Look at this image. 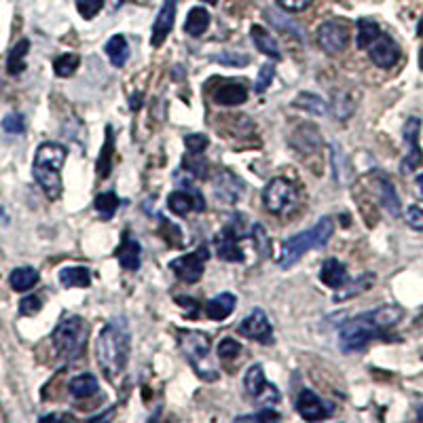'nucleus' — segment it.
Instances as JSON below:
<instances>
[{
  "mask_svg": "<svg viewBox=\"0 0 423 423\" xmlns=\"http://www.w3.org/2000/svg\"><path fill=\"white\" fill-rule=\"evenodd\" d=\"M402 315H404V309L400 305H383V307L355 315L353 320L345 322L339 330L341 349L347 353L364 349L370 341L385 336L387 330L393 328L402 320Z\"/></svg>",
  "mask_w": 423,
  "mask_h": 423,
  "instance_id": "1",
  "label": "nucleus"
},
{
  "mask_svg": "<svg viewBox=\"0 0 423 423\" xmlns=\"http://www.w3.org/2000/svg\"><path fill=\"white\" fill-rule=\"evenodd\" d=\"M294 106L305 111V113H309V115H326V102L320 96L309 94V91L298 94L296 100H294Z\"/></svg>",
  "mask_w": 423,
  "mask_h": 423,
  "instance_id": "34",
  "label": "nucleus"
},
{
  "mask_svg": "<svg viewBox=\"0 0 423 423\" xmlns=\"http://www.w3.org/2000/svg\"><path fill=\"white\" fill-rule=\"evenodd\" d=\"M417 187H419V191H421V195H423V174L417 176Z\"/></svg>",
  "mask_w": 423,
  "mask_h": 423,
  "instance_id": "49",
  "label": "nucleus"
},
{
  "mask_svg": "<svg viewBox=\"0 0 423 423\" xmlns=\"http://www.w3.org/2000/svg\"><path fill=\"white\" fill-rule=\"evenodd\" d=\"M250 34H252V41H254V45L258 47V51H263L265 56H269V58H273V60H282L279 45H277L275 37H273L269 30H265L263 26H252Z\"/></svg>",
  "mask_w": 423,
  "mask_h": 423,
  "instance_id": "24",
  "label": "nucleus"
},
{
  "mask_svg": "<svg viewBox=\"0 0 423 423\" xmlns=\"http://www.w3.org/2000/svg\"><path fill=\"white\" fill-rule=\"evenodd\" d=\"M68 389H70L72 398L83 400V398H91V396H96L98 389H100V383H98V379H96L91 372H83V374L72 377Z\"/></svg>",
  "mask_w": 423,
  "mask_h": 423,
  "instance_id": "25",
  "label": "nucleus"
},
{
  "mask_svg": "<svg viewBox=\"0 0 423 423\" xmlns=\"http://www.w3.org/2000/svg\"><path fill=\"white\" fill-rule=\"evenodd\" d=\"M235 305H237L235 294H231V292H220V294H216L212 301H208V305H206V315H208L210 320H214V322H220V320L229 317V315L235 311Z\"/></svg>",
  "mask_w": 423,
  "mask_h": 423,
  "instance_id": "22",
  "label": "nucleus"
},
{
  "mask_svg": "<svg viewBox=\"0 0 423 423\" xmlns=\"http://www.w3.org/2000/svg\"><path fill=\"white\" fill-rule=\"evenodd\" d=\"M208 26H210V13L203 7H195V9L189 11V18L184 22V32L189 37L199 39L208 30Z\"/></svg>",
  "mask_w": 423,
  "mask_h": 423,
  "instance_id": "30",
  "label": "nucleus"
},
{
  "mask_svg": "<svg viewBox=\"0 0 423 423\" xmlns=\"http://www.w3.org/2000/svg\"><path fill=\"white\" fill-rule=\"evenodd\" d=\"M130 349H132V336H130V326L125 317H115L111 320L96 343V355L98 364L108 381H117L130 360Z\"/></svg>",
  "mask_w": 423,
  "mask_h": 423,
  "instance_id": "2",
  "label": "nucleus"
},
{
  "mask_svg": "<svg viewBox=\"0 0 423 423\" xmlns=\"http://www.w3.org/2000/svg\"><path fill=\"white\" fill-rule=\"evenodd\" d=\"M41 307H43V301H41L39 296L30 294V296L22 298V303H20V313H22V315H34V313L41 311Z\"/></svg>",
  "mask_w": 423,
  "mask_h": 423,
  "instance_id": "45",
  "label": "nucleus"
},
{
  "mask_svg": "<svg viewBox=\"0 0 423 423\" xmlns=\"http://www.w3.org/2000/svg\"><path fill=\"white\" fill-rule=\"evenodd\" d=\"M108 3H111V9H117L121 5V0H108Z\"/></svg>",
  "mask_w": 423,
  "mask_h": 423,
  "instance_id": "50",
  "label": "nucleus"
},
{
  "mask_svg": "<svg viewBox=\"0 0 423 423\" xmlns=\"http://www.w3.org/2000/svg\"><path fill=\"white\" fill-rule=\"evenodd\" d=\"M66 146L58 142H43L37 149L32 174L49 199H58L62 195V168L66 163Z\"/></svg>",
  "mask_w": 423,
  "mask_h": 423,
  "instance_id": "3",
  "label": "nucleus"
},
{
  "mask_svg": "<svg viewBox=\"0 0 423 423\" xmlns=\"http://www.w3.org/2000/svg\"><path fill=\"white\" fill-rule=\"evenodd\" d=\"M296 410L305 421H322V419H326L330 415V408H326V404L311 389H301L298 391Z\"/></svg>",
  "mask_w": 423,
  "mask_h": 423,
  "instance_id": "16",
  "label": "nucleus"
},
{
  "mask_svg": "<svg viewBox=\"0 0 423 423\" xmlns=\"http://www.w3.org/2000/svg\"><path fill=\"white\" fill-rule=\"evenodd\" d=\"M201 3H208V5H218V0H201Z\"/></svg>",
  "mask_w": 423,
  "mask_h": 423,
  "instance_id": "53",
  "label": "nucleus"
},
{
  "mask_svg": "<svg viewBox=\"0 0 423 423\" xmlns=\"http://www.w3.org/2000/svg\"><path fill=\"white\" fill-rule=\"evenodd\" d=\"M244 387H246V393L250 398H254L256 402H260L263 406H275L279 400H282V393L275 385H271L265 377V370L260 364H254L248 368L246 377H244Z\"/></svg>",
  "mask_w": 423,
  "mask_h": 423,
  "instance_id": "7",
  "label": "nucleus"
},
{
  "mask_svg": "<svg viewBox=\"0 0 423 423\" xmlns=\"http://www.w3.org/2000/svg\"><path fill=\"white\" fill-rule=\"evenodd\" d=\"M28 51H30V41H28V39H22V41L9 51V58H7V70H9V75H20V72H24Z\"/></svg>",
  "mask_w": 423,
  "mask_h": 423,
  "instance_id": "31",
  "label": "nucleus"
},
{
  "mask_svg": "<svg viewBox=\"0 0 423 423\" xmlns=\"http://www.w3.org/2000/svg\"><path fill=\"white\" fill-rule=\"evenodd\" d=\"M368 56L372 64H377L379 68H391L400 60V47L389 34L381 32L379 39L368 47Z\"/></svg>",
  "mask_w": 423,
  "mask_h": 423,
  "instance_id": "13",
  "label": "nucleus"
},
{
  "mask_svg": "<svg viewBox=\"0 0 423 423\" xmlns=\"http://www.w3.org/2000/svg\"><path fill=\"white\" fill-rule=\"evenodd\" d=\"M419 130H421V119L419 117H410L404 123L402 134H404V142L408 146V153L400 161V172L402 174H410V172H415L423 163V151L419 146Z\"/></svg>",
  "mask_w": 423,
  "mask_h": 423,
  "instance_id": "11",
  "label": "nucleus"
},
{
  "mask_svg": "<svg viewBox=\"0 0 423 423\" xmlns=\"http://www.w3.org/2000/svg\"><path fill=\"white\" fill-rule=\"evenodd\" d=\"M39 277H41V275H39V271H37L34 267H18V269L11 271V275H9V284H11L13 290H18V292H26V290H30V288L37 286Z\"/></svg>",
  "mask_w": 423,
  "mask_h": 423,
  "instance_id": "29",
  "label": "nucleus"
},
{
  "mask_svg": "<svg viewBox=\"0 0 423 423\" xmlns=\"http://www.w3.org/2000/svg\"><path fill=\"white\" fill-rule=\"evenodd\" d=\"M117 258H119V263H121V267L125 271H138L140 269L142 248L134 237H130V233L123 235V241H121V246L117 250Z\"/></svg>",
  "mask_w": 423,
  "mask_h": 423,
  "instance_id": "20",
  "label": "nucleus"
},
{
  "mask_svg": "<svg viewBox=\"0 0 423 423\" xmlns=\"http://www.w3.org/2000/svg\"><path fill=\"white\" fill-rule=\"evenodd\" d=\"M106 56L113 62L115 68H123L130 60V45L127 39L123 34H115L108 43H106Z\"/></svg>",
  "mask_w": 423,
  "mask_h": 423,
  "instance_id": "27",
  "label": "nucleus"
},
{
  "mask_svg": "<svg viewBox=\"0 0 423 423\" xmlns=\"http://www.w3.org/2000/svg\"><path fill=\"white\" fill-rule=\"evenodd\" d=\"M214 60L218 64H225V66H246V64H250V58L248 56H239V53H222V56H216Z\"/></svg>",
  "mask_w": 423,
  "mask_h": 423,
  "instance_id": "47",
  "label": "nucleus"
},
{
  "mask_svg": "<svg viewBox=\"0 0 423 423\" xmlns=\"http://www.w3.org/2000/svg\"><path fill=\"white\" fill-rule=\"evenodd\" d=\"M419 68L423 70V47H421V51H419Z\"/></svg>",
  "mask_w": 423,
  "mask_h": 423,
  "instance_id": "51",
  "label": "nucleus"
},
{
  "mask_svg": "<svg viewBox=\"0 0 423 423\" xmlns=\"http://www.w3.org/2000/svg\"><path fill=\"white\" fill-rule=\"evenodd\" d=\"M104 5H106V0H77V11L85 20H91L104 9Z\"/></svg>",
  "mask_w": 423,
  "mask_h": 423,
  "instance_id": "37",
  "label": "nucleus"
},
{
  "mask_svg": "<svg viewBox=\"0 0 423 423\" xmlns=\"http://www.w3.org/2000/svg\"><path fill=\"white\" fill-rule=\"evenodd\" d=\"M214 195H216L218 201L233 206L244 195V182L233 172L225 170L214 178Z\"/></svg>",
  "mask_w": 423,
  "mask_h": 423,
  "instance_id": "15",
  "label": "nucleus"
},
{
  "mask_svg": "<svg viewBox=\"0 0 423 423\" xmlns=\"http://www.w3.org/2000/svg\"><path fill=\"white\" fill-rule=\"evenodd\" d=\"M113 153H115V134L113 127H106V140H104V149L102 155L98 159V176L100 178H108L111 176V165H113Z\"/></svg>",
  "mask_w": 423,
  "mask_h": 423,
  "instance_id": "33",
  "label": "nucleus"
},
{
  "mask_svg": "<svg viewBox=\"0 0 423 423\" xmlns=\"http://www.w3.org/2000/svg\"><path fill=\"white\" fill-rule=\"evenodd\" d=\"M263 203L271 214H284L294 203V187L286 178H273L263 191Z\"/></svg>",
  "mask_w": 423,
  "mask_h": 423,
  "instance_id": "9",
  "label": "nucleus"
},
{
  "mask_svg": "<svg viewBox=\"0 0 423 423\" xmlns=\"http://www.w3.org/2000/svg\"><path fill=\"white\" fill-rule=\"evenodd\" d=\"M381 34V28L377 22L368 20V18H362L358 22V49H368Z\"/></svg>",
  "mask_w": 423,
  "mask_h": 423,
  "instance_id": "32",
  "label": "nucleus"
},
{
  "mask_svg": "<svg viewBox=\"0 0 423 423\" xmlns=\"http://www.w3.org/2000/svg\"><path fill=\"white\" fill-rule=\"evenodd\" d=\"M53 347L56 351L64 358V360H79L87 347V339H89V324L79 317V315H72V317H66L62 320L53 334Z\"/></svg>",
  "mask_w": 423,
  "mask_h": 423,
  "instance_id": "6",
  "label": "nucleus"
},
{
  "mask_svg": "<svg viewBox=\"0 0 423 423\" xmlns=\"http://www.w3.org/2000/svg\"><path fill=\"white\" fill-rule=\"evenodd\" d=\"M417 32H419V34H421V37H423V20H421V22H419V28H417Z\"/></svg>",
  "mask_w": 423,
  "mask_h": 423,
  "instance_id": "52",
  "label": "nucleus"
},
{
  "mask_svg": "<svg viewBox=\"0 0 423 423\" xmlns=\"http://www.w3.org/2000/svg\"><path fill=\"white\" fill-rule=\"evenodd\" d=\"M279 419V412L271 406H263L260 412H254V415H241V417H235V421H277Z\"/></svg>",
  "mask_w": 423,
  "mask_h": 423,
  "instance_id": "43",
  "label": "nucleus"
},
{
  "mask_svg": "<svg viewBox=\"0 0 423 423\" xmlns=\"http://www.w3.org/2000/svg\"><path fill=\"white\" fill-rule=\"evenodd\" d=\"M168 208H170L174 214L184 216V214H189L191 210L203 212V210H206V203H203V197H201L197 191L178 189V191H174V193L168 197Z\"/></svg>",
  "mask_w": 423,
  "mask_h": 423,
  "instance_id": "17",
  "label": "nucleus"
},
{
  "mask_svg": "<svg viewBox=\"0 0 423 423\" xmlns=\"http://www.w3.org/2000/svg\"><path fill=\"white\" fill-rule=\"evenodd\" d=\"M320 279L328 286V288H334V290H341L347 286L349 282V275H347V269L343 263H339L336 258H326L322 269H320Z\"/></svg>",
  "mask_w": 423,
  "mask_h": 423,
  "instance_id": "21",
  "label": "nucleus"
},
{
  "mask_svg": "<svg viewBox=\"0 0 423 423\" xmlns=\"http://www.w3.org/2000/svg\"><path fill=\"white\" fill-rule=\"evenodd\" d=\"M273 77H275V66H273V64H265V66L258 70V77H256L254 91H256V94H265V91L269 89V85H271Z\"/></svg>",
  "mask_w": 423,
  "mask_h": 423,
  "instance_id": "39",
  "label": "nucleus"
},
{
  "mask_svg": "<svg viewBox=\"0 0 423 423\" xmlns=\"http://www.w3.org/2000/svg\"><path fill=\"white\" fill-rule=\"evenodd\" d=\"M3 130L7 134H13V136L24 134L26 132V119L22 115H18V113H11V115H7L3 119Z\"/></svg>",
  "mask_w": 423,
  "mask_h": 423,
  "instance_id": "42",
  "label": "nucleus"
},
{
  "mask_svg": "<svg viewBox=\"0 0 423 423\" xmlns=\"http://www.w3.org/2000/svg\"><path fill=\"white\" fill-rule=\"evenodd\" d=\"M241 351H244V347H241L235 339H231V336H225V339L218 343V355H220L222 360H235Z\"/></svg>",
  "mask_w": 423,
  "mask_h": 423,
  "instance_id": "38",
  "label": "nucleus"
},
{
  "mask_svg": "<svg viewBox=\"0 0 423 423\" xmlns=\"http://www.w3.org/2000/svg\"><path fill=\"white\" fill-rule=\"evenodd\" d=\"M210 258V250L206 246L197 248L193 254L187 256H178L170 263V269L176 273V277H180L187 284H195L203 277L206 271V260Z\"/></svg>",
  "mask_w": 423,
  "mask_h": 423,
  "instance_id": "8",
  "label": "nucleus"
},
{
  "mask_svg": "<svg viewBox=\"0 0 423 423\" xmlns=\"http://www.w3.org/2000/svg\"><path fill=\"white\" fill-rule=\"evenodd\" d=\"M178 347L184 353L187 362L193 366L197 377L203 381H216L218 368L210 358V336L201 330H178Z\"/></svg>",
  "mask_w": 423,
  "mask_h": 423,
  "instance_id": "5",
  "label": "nucleus"
},
{
  "mask_svg": "<svg viewBox=\"0 0 423 423\" xmlns=\"http://www.w3.org/2000/svg\"><path fill=\"white\" fill-rule=\"evenodd\" d=\"M239 233L233 227H227L218 237H216V252L222 260L227 263H241L244 260V252L237 246Z\"/></svg>",
  "mask_w": 423,
  "mask_h": 423,
  "instance_id": "18",
  "label": "nucleus"
},
{
  "mask_svg": "<svg viewBox=\"0 0 423 423\" xmlns=\"http://www.w3.org/2000/svg\"><path fill=\"white\" fill-rule=\"evenodd\" d=\"M332 172H334L336 182H345V178H347V161H345V155L341 153L339 146H332Z\"/></svg>",
  "mask_w": 423,
  "mask_h": 423,
  "instance_id": "40",
  "label": "nucleus"
},
{
  "mask_svg": "<svg viewBox=\"0 0 423 423\" xmlns=\"http://www.w3.org/2000/svg\"><path fill=\"white\" fill-rule=\"evenodd\" d=\"M377 195L381 206L391 214V216H400L402 206H400V197L393 189V184L385 178V176H377Z\"/></svg>",
  "mask_w": 423,
  "mask_h": 423,
  "instance_id": "23",
  "label": "nucleus"
},
{
  "mask_svg": "<svg viewBox=\"0 0 423 423\" xmlns=\"http://www.w3.org/2000/svg\"><path fill=\"white\" fill-rule=\"evenodd\" d=\"M176 0H163V5L157 13V20L153 24V37H151V45L153 47H161L165 43V39L170 37L174 22H176Z\"/></svg>",
  "mask_w": 423,
  "mask_h": 423,
  "instance_id": "14",
  "label": "nucleus"
},
{
  "mask_svg": "<svg viewBox=\"0 0 423 423\" xmlns=\"http://www.w3.org/2000/svg\"><path fill=\"white\" fill-rule=\"evenodd\" d=\"M275 3L284 9V11H290V13H298V11H305L311 0H275Z\"/></svg>",
  "mask_w": 423,
  "mask_h": 423,
  "instance_id": "48",
  "label": "nucleus"
},
{
  "mask_svg": "<svg viewBox=\"0 0 423 423\" xmlns=\"http://www.w3.org/2000/svg\"><path fill=\"white\" fill-rule=\"evenodd\" d=\"M406 225L415 231H423V210L417 206H410L406 210Z\"/></svg>",
  "mask_w": 423,
  "mask_h": 423,
  "instance_id": "46",
  "label": "nucleus"
},
{
  "mask_svg": "<svg viewBox=\"0 0 423 423\" xmlns=\"http://www.w3.org/2000/svg\"><path fill=\"white\" fill-rule=\"evenodd\" d=\"M334 233V222L330 216H322L311 229L290 237L288 241H284L282 246V254L277 258V265L282 269H290L292 265H296L301 260V256L309 250H315V248H322L328 244V239L332 237Z\"/></svg>",
  "mask_w": 423,
  "mask_h": 423,
  "instance_id": "4",
  "label": "nucleus"
},
{
  "mask_svg": "<svg viewBox=\"0 0 423 423\" xmlns=\"http://www.w3.org/2000/svg\"><path fill=\"white\" fill-rule=\"evenodd\" d=\"M252 237H254V244L258 248V254L269 256L271 254V239L267 237V231H265L263 225H254L252 227Z\"/></svg>",
  "mask_w": 423,
  "mask_h": 423,
  "instance_id": "41",
  "label": "nucleus"
},
{
  "mask_svg": "<svg viewBox=\"0 0 423 423\" xmlns=\"http://www.w3.org/2000/svg\"><path fill=\"white\" fill-rule=\"evenodd\" d=\"M315 41H317L322 51H326L330 56H336V53L345 51V47L349 43L347 26L336 22V20H328V22L320 24V28L315 32Z\"/></svg>",
  "mask_w": 423,
  "mask_h": 423,
  "instance_id": "10",
  "label": "nucleus"
},
{
  "mask_svg": "<svg viewBox=\"0 0 423 423\" xmlns=\"http://www.w3.org/2000/svg\"><path fill=\"white\" fill-rule=\"evenodd\" d=\"M355 98L351 96V91L347 89H341V91H334L332 94V102H330V108H332V115L339 119V121H347L353 113H355Z\"/></svg>",
  "mask_w": 423,
  "mask_h": 423,
  "instance_id": "26",
  "label": "nucleus"
},
{
  "mask_svg": "<svg viewBox=\"0 0 423 423\" xmlns=\"http://www.w3.org/2000/svg\"><path fill=\"white\" fill-rule=\"evenodd\" d=\"M184 144H187L189 153H203L208 149V136L189 134V136H184Z\"/></svg>",
  "mask_w": 423,
  "mask_h": 423,
  "instance_id": "44",
  "label": "nucleus"
},
{
  "mask_svg": "<svg viewBox=\"0 0 423 423\" xmlns=\"http://www.w3.org/2000/svg\"><path fill=\"white\" fill-rule=\"evenodd\" d=\"M60 282L66 288H87L91 284V271L87 267H64L60 271Z\"/></svg>",
  "mask_w": 423,
  "mask_h": 423,
  "instance_id": "28",
  "label": "nucleus"
},
{
  "mask_svg": "<svg viewBox=\"0 0 423 423\" xmlns=\"http://www.w3.org/2000/svg\"><path fill=\"white\" fill-rule=\"evenodd\" d=\"M248 100V87L244 81H227L214 91V102L220 106H237Z\"/></svg>",
  "mask_w": 423,
  "mask_h": 423,
  "instance_id": "19",
  "label": "nucleus"
},
{
  "mask_svg": "<svg viewBox=\"0 0 423 423\" xmlns=\"http://www.w3.org/2000/svg\"><path fill=\"white\" fill-rule=\"evenodd\" d=\"M237 332L241 336H248V339L258 341L263 345L273 343V328H271V322H269V317L263 309H252L250 315L239 324Z\"/></svg>",
  "mask_w": 423,
  "mask_h": 423,
  "instance_id": "12",
  "label": "nucleus"
},
{
  "mask_svg": "<svg viewBox=\"0 0 423 423\" xmlns=\"http://www.w3.org/2000/svg\"><path fill=\"white\" fill-rule=\"evenodd\" d=\"M94 206H96L98 214H100L104 220H111V218L115 216V212L119 210L121 201H119V197H117L113 191H106V193H100V195L94 199Z\"/></svg>",
  "mask_w": 423,
  "mask_h": 423,
  "instance_id": "35",
  "label": "nucleus"
},
{
  "mask_svg": "<svg viewBox=\"0 0 423 423\" xmlns=\"http://www.w3.org/2000/svg\"><path fill=\"white\" fill-rule=\"evenodd\" d=\"M79 64H81V58L77 53H64L53 62V72L62 79H68L77 72Z\"/></svg>",
  "mask_w": 423,
  "mask_h": 423,
  "instance_id": "36",
  "label": "nucleus"
}]
</instances>
